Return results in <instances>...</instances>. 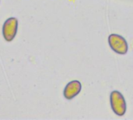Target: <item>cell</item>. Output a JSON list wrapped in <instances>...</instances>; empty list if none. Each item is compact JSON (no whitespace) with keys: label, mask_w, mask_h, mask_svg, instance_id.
Returning <instances> with one entry per match:
<instances>
[{"label":"cell","mask_w":133,"mask_h":120,"mask_svg":"<svg viewBox=\"0 0 133 120\" xmlns=\"http://www.w3.org/2000/svg\"><path fill=\"white\" fill-rule=\"evenodd\" d=\"M18 30V20L16 17L8 18L2 26V35L6 41H12L15 38Z\"/></svg>","instance_id":"6da1fadb"},{"label":"cell","mask_w":133,"mask_h":120,"mask_svg":"<svg viewBox=\"0 0 133 120\" xmlns=\"http://www.w3.org/2000/svg\"><path fill=\"white\" fill-rule=\"evenodd\" d=\"M111 105L114 112H115L118 115L121 116L124 114L122 112V109L125 110V103L120 93L115 91L111 94Z\"/></svg>","instance_id":"7a4b0ae2"},{"label":"cell","mask_w":133,"mask_h":120,"mask_svg":"<svg viewBox=\"0 0 133 120\" xmlns=\"http://www.w3.org/2000/svg\"><path fill=\"white\" fill-rule=\"evenodd\" d=\"M112 37H114V39H112V37H110L109 41H110V45L113 48V50H115L118 53H122V54L125 53L128 49V47L124 38L120 36L114 35V34L112 35Z\"/></svg>","instance_id":"3957f363"},{"label":"cell","mask_w":133,"mask_h":120,"mask_svg":"<svg viewBox=\"0 0 133 120\" xmlns=\"http://www.w3.org/2000/svg\"><path fill=\"white\" fill-rule=\"evenodd\" d=\"M80 84L79 81H72L66 85L64 90V96L67 99H71L74 98L80 91Z\"/></svg>","instance_id":"277c9868"}]
</instances>
